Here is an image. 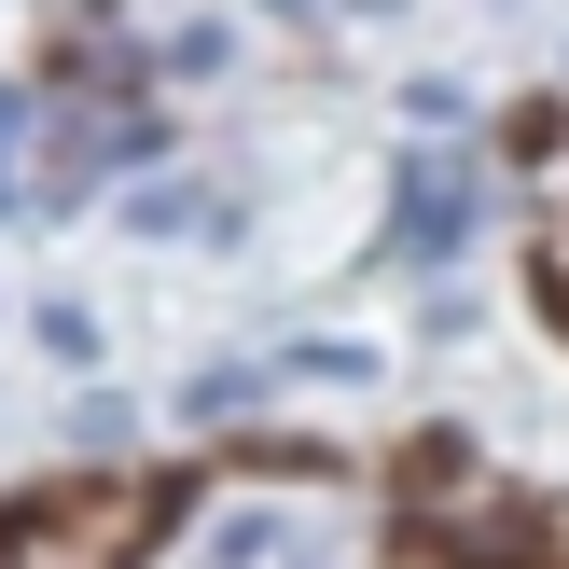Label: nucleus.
<instances>
[{
    "mask_svg": "<svg viewBox=\"0 0 569 569\" xmlns=\"http://www.w3.org/2000/svg\"><path fill=\"white\" fill-rule=\"evenodd\" d=\"M389 250H403V264H459V250H472V167L459 153H417L403 167V194H389Z\"/></svg>",
    "mask_w": 569,
    "mask_h": 569,
    "instance_id": "f03ea898",
    "label": "nucleus"
},
{
    "mask_svg": "<svg viewBox=\"0 0 569 569\" xmlns=\"http://www.w3.org/2000/svg\"><path fill=\"white\" fill-rule=\"evenodd\" d=\"M292 569H320V556H292Z\"/></svg>",
    "mask_w": 569,
    "mask_h": 569,
    "instance_id": "6e6552de",
    "label": "nucleus"
},
{
    "mask_svg": "<svg viewBox=\"0 0 569 569\" xmlns=\"http://www.w3.org/2000/svg\"><path fill=\"white\" fill-rule=\"evenodd\" d=\"M403 111H417L431 139H459V126H472V98H459V83H403Z\"/></svg>",
    "mask_w": 569,
    "mask_h": 569,
    "instance_id": "423d86ee",
    "label": "nucleus"
},
{
    "mask_svg": "<svg viewBox=\"0 0 569 569\" xmlns=\"http://www.w3.org/2000/svg\"><path fill=\"white\" fill-rule=\"evenodd\" d=\"M14 126H28V98H0V209H14Z\"/></svg>",
    "mask_w": 569,
    "mask_h": 569,
    "instance_id": "0eeeda50",
    "label": "nucleus"
},
{
    "mask_svg": "<svg viewBox=\"0 0 569 569\" xmlns=\"http://www.w3.org/2000/svg\"><path fill=\"white\" fill-rule=\"evenodd\" d=\"M28 333H42V348H56V361H98V320H83V306H70V292H56V306H42V320H28Z\"/></svg>",
    "mask_w": 569,
    "mask_h": 569,
    "instance_id": "39448f33",
    "label": "nucleus"
},
{
    "mask_svg": "<svg viewBox=\"0 0 569 569\" xmlns=\"http://www.w3.org/2000/svg\"><path fill=\"white\" fill-rule=\"evenodd\" d=\"M264 542H278V515H264V500H250V515H222V528H209V556H194V569H250Z\"/></svg>",
    "mask_w": 569,
    "mask_h": 569,
    "instance_id": "20e7f679",
    "label": "nucleus"
},
{
    "mask_svg": "<svg viewBox=\"0 0 569 569\" xmlns=\"http://www.w3.org/2000/svg\"><path fill=\"white\" fill-rule=\"evenodd\" d=\"M167 500L153 487H83V500H28V515H0V569H126L153 542Z\"/></svg>",
    "mask_w": 569,
    "mask_h": 569,
    "instance_id": "f257e3e1",
    "label": "nucleus"
},
{
    "mask_svg": "<svg viewBox=\"0 0 569 569\" xmlns=\"http://www.w3.org/2000/svg\"><path fill=\"white\" fill-rule=\"evenodd\" d=\"M126 237H209V250H222L237 222H222L209 181H139V194H126Z\"/></svg>",
    "mask_w": 569,
    "mask_h": 569,
    "instance_id": "7ed1b4c3",
    "label": "nucleus"
}]
</instances>
